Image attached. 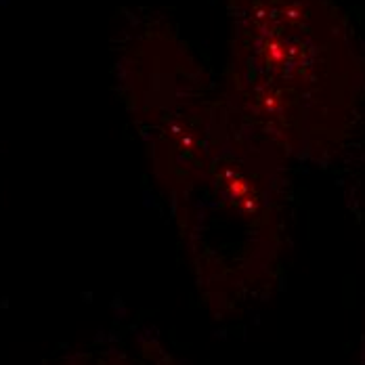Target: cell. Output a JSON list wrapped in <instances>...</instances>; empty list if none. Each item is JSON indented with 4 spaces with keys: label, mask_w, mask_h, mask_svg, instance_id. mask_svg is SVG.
I'll return each mask as SVG.
<instances>
[{
    "label": "cell",
    "mask_w": 365,
    "mask_h": 365,
    "mask_svg": "<svg viewBox=\"0 0 365 365\" xmlns=\"http://www.w3.org/2000/svg\"><path fill=\"white\" fill-rule=\"evenodd\" d=\"M225 103L296 155L342 145L365 95V59L331 0H229Z\"/></svg>",
    "instance_id": "cell-1"
}]
</instances>
